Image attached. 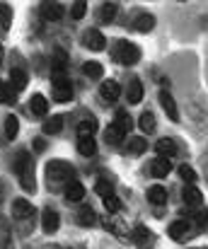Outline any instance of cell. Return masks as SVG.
<instances>
[{"instance_id":"cell-1","label":"cell","mask_w":208,"mask_h":249,"mask_svg":"<svg viewBox=\"0 0 208 249\" xmlns=\"http://www.w3.org/2000/svg\"><path fill=\"white\" fill-rule=\"evenodd\" d=\"M12 169L17 172L22 189H24V191H32V194H34V189H37V181H34V160H32V155H29L27 150H19V153L15 155Z\"/></svg>"},{"instance_id":"cell-2","label":"cell","mask_w":208,"mask_h":249,"mask_svg":"<svg viewBox=\"0 0 208 249\" xmlns=\"http://www.w3.org/2000/svg\"><path fill=\"white\" fill-rule=\"evenodd\" d=\"M112 56H114V61H119V63H124V66H136L140 61V49L136 44H131V41L119 39V41H114V46H112Z\"/></svg>"},{"instance_id":"cell-3","label":"cell","mask_w":208,"mask_h":249,"mask_svg":"<svg viewBox=\"0 0 208 249\" xmlns=\"http://www.w3.org/2000/svg\"><path fill=\"white\" fill-rule=\"evenodd\" d=\"M46 177L49 181H68V179H75V167L66 162V160H51L49 167H46Z\"/></svg>"},{"instance_id":"cell-4","label":"cell","mask_w":208,"mask_h":249,"mask_svg":"<svg viewBox=\"0 0 208 249\" xmlns=\"http://www.w3.org/2000/svg\"><path fill=\"white\" fill-rule=\"evenodd\" d=\"M34 206L27 201V198H15L12 201V215L17 218V220H32L34 218Z\"/></svg>"},{"instance_id":"cell-5","label":"cell","mask_w":208,"mask_h":249,"mask_svg":"<svg viewBox=\"0 0 208 249\" xmlns=\"http://www.w3.org/2000/svg\"><path fill=\"white\" fill-rule=\"evenodd\" d=\"M82 44H85L90 51H102L104 44H107V39H104V34H102L99 29H87V32L82 34Z\"/></svg>"},{"instance_id":"cell-6","label":"cell","mask_w":208,"mask_h":249,"mask_svg":"<svg viewBox=\"0 0 208 249\" xmlns=\"http://www.w3.org/2000/svg\"><path fill=\"white\" fill-rule=\"evenodd\" d=\"M58 225H61L58 213H56L54 208H44V213H41V228H44V232H46V235H51V232H56V230H58Z\"/></svg>"},{"instance_id":"cell-7","label":"cell","mask_w":208,"mask_h":249,"mask_svg":"<svg viewBox=\"0 0 208 249\" xmlns=\"http://www.w3.org/2000/svg\"><path fill=\"white\" fill-rule=\"evenodd\" d=\"M133 242H136V247L138 249H150L152 245H155V235H152L148 228L138 225V228L133 230Z\"/></svg>"},{"instance_id":"cell-8","label":"cell","mask_w":208,"mask_h":249,"mask_svg":"<svg viewBox=\"0 0 208 249\" xmlns=\"http://www.w3.org/2000/svg\"><path fill=\"white\" fill-rule=\"evenodd\" d=\"M160 104H162L165 114L170 116V121H179V109H177V102L170 92H165V89L160 92Z\"/></svg>"},{"instance_id":"cell-9","label":"cell","mask_w":208,"mask_h":249,"mask_svg":"<svg viewBox=\"0 0 208 249\" xmlns=\"http://www.w3.org/2000/svg\"><path fill=\"white\" fill-rule=\"evenodd\" d=\"M54 99L56 102H70L73 99V85L68 80H63V78H58L54 83Z\"/></svg>"},{"instance_id":"cell-10","label":"cell","mask_w":208,"mask_h":249,"mask_svg":"<svg viewBox=\"0 0 208 249\" xmlns=\"http://www.w3.org/2000/svg\"><path fill=\"white\" fill-rule=\"evenodd\" d=\"M41 17L46 22H58L63 17V5L61 2H41Z\"/></svg>"},{"instance_id":"cell-11","label":"cell","mask_w":208,"mask_h":249,"mask_svg":"<svg viewBox=\"0 0 208 249\" xmlns=\"http://www.w3.org/2000/svg\"><path fill=\"white\" fill-rule=\"evenodd\" d=\"M170 169H172V162H170L167 158H157V160H152V162H150V174H152V177H157V179L167 177V174H170Z\"/></svg>"},{"instance_id":"cell-12","label":"cell","mask_w":208,"mask_h":249,"mask_svg":"<svg viewBox=\"0 0 208 249\" xmlns=\"http://www.w3.org/2000/svg\"><path fill=\"white\" fill-rule=\"evenodd\" d=\"M155 150H157V155L160 158H174L177 155V143L172 141V138H162V141H157V145H155Z\"/></svg>"},{"instance_id":"cell-13","label":"cell","mask_w":208,"mask_h":249,"mask_svg":"<svg viewBox=\"0 0 208 249\" xmlns=\"http://www.w3.org/2000/svg\"><path fill=\"white\" fill-rule=\"evenodd\" d=\"M29 111L37 114V116H46V111H49L46 97H44V94H34V97L29 99Z\"/></svg>"},{"instance_id":"cell-14","label":"cell","mask_w":208,"mask_h":249,"mask_svg":"<svg viewBox=\"0 0 208 249\" xmlns=\"http://www.w3.org/2000/svg\"><path fill=\"white\" fill-rule=\"evenodd\" d=\"M102 97L107 99V102H116L119 99V94H121V87L116 80H107V83H102Z\"/></svg>"},{"instance_id":"cell-15","label":"cell","mask_w":208,"mask_h":249,"mask_svg":"<svg viewBox=\"0 0 208 249\" xmlns=\"http://www.w3.org/2000/svg\"><path fill=\"white\" fill-rule=\"evenodd\" d=\"M126 99H129V104H138L140 99H143V83H140L138 78H133V80L129 83V89H126Z\"/></svg>"},{"instance_id":"cell-16","label":"cell","mask_w":208,"mask_h":249,"mask_svg":"<svg viewBox=\"0 0 208 249\" xmlns=\"http://www.w3.org/2000/svg\"><path fill=\"white\" fill-rule=\"evenodd\" d=\"M95 131H97V119H95V116H87V119H82V121L77 124V133H80V138H92Z\"/></svg>"},{"instance_id":"cell-17","label":"cell","mask_w":208,"mask_h":249,"mask_svg":"<svg viewBox=\"0 0 208 249\" xmlns=\"http://www.w3.org/2000/svg\"><path fill=\"white\" fill-rule=\"evenodd\" d=\"M187 232H189V223H187V220H174V223L170 225V237L177 240V242H182V240L187 237Z\"/></svg>"},{"instance_id":"cell-18","label":"cell","mask_w":208,"mask_h":249,"mask_svg":"<svg viewBox=\"0 0 208 249\" xmlns=\"http://www.w3.org/2000/svg\"><path fill=\"white\" fill-rule=\"evenodd\" d=\"M124 136H126V131H124V128H121L116 121H114V124H112V126L104 131V138H107V143H112V145L121 143V138H124Z\"/></svg>"},{"instance_id":"cell-19","label":"cell","mask_w":208,"mask_h":249,"mask_svg":"<svg viewBox=\"0 0 208 249\" xmlns=\"http://www.w3.org/2000/svg\"><path fill=\"white\" fill-rule=\"evenodd\" d=\"M182 198H184L187 206H201V191H199L196 186H184Z\"/></svg>"},{"instance_id":"cell-20","label":"cell","mask_w":208,"mask_h":249,"mask_svg":"<svg viewBox=\"0 0 208 249\" xmlns=\"http://www.w3.org/2000/svg\"><path fill=\"white\" fill-rule=\"evenodd\" d=\"M66 198L68 201H82L85 198V186L80 181H70L68 189H66Z\"/></svg>"},{"instance_id":"cell-21","label":"cell","mask_w":208,"mask_h":249,"mask_svg":"<svg viewBox=\"0 0 208 249\" xmlns=\"http://www.w3.org/2000/svg\"><path fill=\"white\" fill-rule=\"evenodd\" d=\"M82 73H85L87 78H95V80H99V78L104 75V68H102V63H97V61H87V63L82 66Z\"/></svg>"},{"instance_id":"cell-22","label":"cell","mask_w":208,"mask_h":249,"mask_svg":"<svg viewBox=\"0 0 208 249\" xmlns=\"http://www.w3.org/2000/svg\"><path fill=\"white\" fill-rule=\"evenodd\" d=\"M148 198H150V203L162 206V203H167V191L162 186H150L148 189Z\"/></svg>"},{"instance_id":"cell-23","label":"cell","mask_w":208,"mask_h":249,"mask_svg":"<svg viewBox=\"0 0 208 249\" xmlns=\"http://www.w3.org/2000/svg\"><path fill=\"white\" fill-rule=\"evenodd\" d=\"M95 211L90 208V206H82L80 208V213H77V223L82 225V228H90V225H95Z\"/></svg>"},{"instance_id":"cell-24","label":"cell","mask_w":208,"mask_h":249,"mask_svg":"<svg viewBox=\"0 0 208 249\" xmlns=\"http://www.w3.org/2000/svg\"><path fill=\"white\" fill-rule=\"evenodd\" d=\"M10 80H12V87L15 89H24L27 87V73L24 71H19V68H15V71H10Z\"/></svg>"},{"instance_id":"cell-25","label":"cell","mask_w":208,"mask_h":249,"mask_svg":"<svg viewBox=\"0 0 208 249\" xmlns=\"http://www.w3.org/2000/svg\"><path fill=\"white\" fill-rule=\"evenodd\" d=\"M133 24H136L138 32H150V29L155 27V17H152V15H138Z\"/></svg>"},{"instance_id":"cell-26","label":"cell","mask_w":208,"mask_h":249,"mask_svg":"<svg viewBox=\"0 0 208 249\" xmlns=\"http://www.w3.org/2000/svg\"><path fill=\"white\" fill-rule=\"evenodd\" d=\"M116 17V2H104L99 10V22H112Z\"/></svg>"},{"instance_id":"cell-27","label":"cell","mask_w":208,"mask_h":249,"mask_svg":"<svg viewBox=\"0 0 208 249\" xmlns=\"http://www.w3.org/2000/svg\"><path fill=\"white\" fill-rule=\"evenodd\" d=\"M61 128H63V116H51V119L44 124V133H49V136L58 133Z\"/></svg>"},{"instance_id":"cell-28","label":"cell","mask_w":208,"mask_h":249,"mask_svg":"<svg viewBox=\"0 0 208 249\" xmlns=\"http://www.w3.org/2000/svg\"><path fill=\"white\" fill-rule=\"evenodd\" d=\"M17 131H19V121H17V116H12V114H10V116L5 119V136L12 141V138L17 136Z\"/></svg>"},{"instance_id":"cell-29","label":"cell","mask_w":208,"mask_h":249,"mask_svg":"<svg viewBox=\"0 0 208 249\" xmlns=\"http://www.w3.org/2000/svg\"><path fill=\"white\" fill-rule=\"evenodd\" d=\"M10 24H12V10L7 2H0V27L10 29Z\"/></svg>"},{"instance_id":"cell-30","label":"cell","mask_w":208,"mask_h":249,"mask_svg":"<svg viewBox=\"0 0 208 249\" xmlns=\"http://www.w3.org/2000/svg\"><path fill=\"white\" fill-rule=\"evenodd\" d=\"M138 126L145 131V133H152V131H155V116H152L150 111H143V114H140Z\"/></svg>"},{"instance_id":"cell-31","label":"cell","mask_w":208,"mask_h":249,"mask_svg":"<svg viewBox=\"0 0 208 249\" xmlns=\"http://www.w3.org/2000/svg\"><path fill=\"white\" fill-rule=\"evenodd\" d=\"M12 102H15L12 87L5 83V80H0V104H12Z\"/></svg>"},{"instance_id":"cell-32","label":"cell","mask_w":208,"mask_h":249,"mask_svg":"<svg viewBox=\"0 0 208 249\" xmlns=\"http://www.w3.org/2000/svg\"><path fill=\"white\" fill-rule=\"evenodd\" d=\"M95 191H97L99 196H104V198H107V196H112V194H114V186H112V181H109V179H99V181L95 184Z\"/></svg>"},{"instance_id":"cell-33","label":"cell","mask_w":208,"mask_h":249,"mask_svg":"<svg viewBox=\"0 0 208 249\" xmlns=\"http://www.w3.org/2000/svg\"><path fill=\"white\" fill-rule=\"evenodd\" d=\"M95 148H97V145H95L92 138H80V141H77V150H80V155H92Z\"/></svg>"},{"instance_id":"cell-34","label":"cell","mask_w":208,"mask_h":249,"mask_svg":"<svg viewBox=\"0 0 208 249\" xmlns=\"http://www.w3.org/2000/svg\"><path fill=\"white\" fill-rule=\"evenodd\" d=\"M0 249H12V240H10V232H7V223L0 220Z\"/></svg>"},{"instance_id":"cell-35","label":"cell","mask_w":208,"mask_h":249,"mask_svg":"<svg viewBox=\"0 0 208 249\" xmlns=\"http://www.w3.org/2000/svg\"><path fill=\"white\" fill-rule=\"evenodd\" d=\"M116 124H119V126L129 133V131H131V126H133V119L129 116V111H124V109H121V111L116 114Z\"/></svg>"},{"instance_id":"cell-36","label":"cell","mask_w":208,"mask_h":249,"mask_svg":"<svg viewBox=\"0 0 208 249\" xmlns=\"http://www.w3.org/2000/svg\"><path fill=\"white\" fill-rule=\"evenodd\" d=\"M145 148H148V143H145L143 138H131V141H129V153H131V155H140Z\"/></svg>"},{"instance_id":"cell-37","label":"cell","mask_w":208,"mask_h":249,"mask_svg":"<svg viewBox=\"0 0 208 249\" xmlns=\"http://www.w3.org/2000/svg\"><path fill=\"white\" fill-rule=\"evenodd\" d=\"M179 177H182V179H184L189 186L196 181V172H194V169H191L189 165H182V167H179Z\"/></svg>"},{"instance_id":"cell-38","label":"cell","mask_w":208,"mask_h":249,"mask_svg":"<svg viewBox=\"0 0 208 249\" xmlns=\"http://www.w3.org/2000/svg\"><path fill=\"white\" fill-rule=\"evenodd\" d=\"M87 12V2H82V0H77V2H73V10H70V15H73V19H80L82 15Z\"/></svg>"},{"instance_id":"cell-39","label":"cell","mask_w":208,"mask_h":249,"mask_svg":"<svg viewBox=\"0 0 208 249\" xmlns=\"http://www.w3.org/2000/svg\"><path fill=\"white\" fill-rule=\"evenodd\" d=\"M66 63H68V58H66V53H63V51H56V61H54V71H56V73H63V71H66Z\"/></svg>"},{"instance_id":"cell-40","label":"cell","mask_w":208,"mask_h":249,"mask_svg":"<svg viewBox=\"0 0 208 249\" xmlns=\"http://www.w3.org/2000/svg\"><path fill=\"white\" fill-rule=\"evenodd\" d=\"M104 206H107V211H109V213H116V211L121 208V203H119V198H116L114 194L104 198Z\"/></svg>"},{"instance_id":"cell-41","label":"cell","mask_w":208,"mask_h":249,"mask_svg":"<svg viewBox=\"0 0 208 249\" xmlns=\"http://www.w3.org/2000/svg\"><path fill=\"white\" fill-rule=\"evenodd\" d=\"M34 148H37V153H41V150L46 148V143H44L41 138H37V143H34Z\"/></svg>"},{"instance_id":"cell-42","label":"cell","mask_w":208,"mask_h":249,"mask_svg":"<svg viewBox=\"0 0 208 249\" xmlns=\"http://www.w3.org/2000/svg\"><path fill=\"white\" fill-rule=\"evenodd\" d=\"M2 58H5V51H2V46H0V66H2Z\"/></svg>"}]
</instances>
